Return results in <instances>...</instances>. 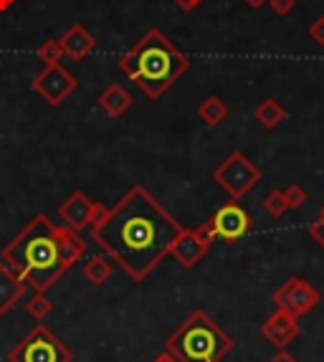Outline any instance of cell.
I'll list each match as a JSON object with an SVG mask.
<instances>
[{
    "mask_svg": "<svg viewBox=\"0 0 324 362\" xmlns=\"http://www.w3.org/2000/svg\"><path fill=\"white\" fill-rule=\"evenodd\" d=\"M59 248H61V259L66 264V269H71L86 251L84 238L79 235V230H71L69 226H59Z\"/></svg>",
    "mask_w": 324,
    "mask_h": 362,
    "instance_id": "16",
    "label": "cell"
},
{
    "mask_svg": "<svg viewBox=\"0 0 324 362\" xmlns=\"http://www.w3.org/2000/svg\"><path fill=\"white\" fill-rule=\"evenodd\" d=\"M269 6L277 16H289V13L294 11L296 0H269Z\"/></svg>",
    "mask_w": 324,
    "mask_h": 362,
    "instance_id": "24",
    "label": "cell"
},
{
    "mask_svg": "<svg viewBox=\"0 0 324 362\" xmlns=\"http://www.w3.org/2000/svg\"><path fill=\"white\" fill-rule=\"evenodd\" d=\"M91 211H94V200H89L84 193H71L59 206L61 221L71 230H81L91 226Z\"/></svg>",
    "mask_w": 324,
    "mask_h": 362,
    "instance_id": "12",
    "label": "cell"
},
{
    "mask_svg": "<svg viewBox=\"0 0 324 362\" xmlns=\"http://www.w3.org/2000/svg\"><path fill=\"white\" fill-rule=\"evenodd\" d=\"M319 216H322V218H324V208H322V213H319Z\"/></svg>",
    "mask_w": 324,
    "mask_h": 362,
    "instance_id": "33",
    "label": "cell"
},
{
    "mask_svg": "<svg viewBox=\"0 0 324 362\" xmlns=\"http://www.w3.org/2000/svg\"><path fill=\"white\" fill-rule=\"evenodd\" d=\"M198 230L205 238H210V241L223 238V241L233 243V241H241V238L251 230V216H248L238 203H226V206L218 208V211L213 213V218L205 221Z\"/></svg>",
    "mask_w": 324,
    "mask_h": 362,
    "instance_id": "7",
    "label": "cell"
},
{
    "mask_svg": "<svg viewBox=\"0 0 324 362\" xmlns=\"http://www.w3.org/2000/svg\"><path fill=\"white\" fill-rule=\"evenodd\" d=\"M269 362H299V360H296L294 355H289L287 350H282V352H279V355H274V357H271Z\"/></svg>",
    "mask_w": 324,
    "mask_h": 362,
    "instance_id": "29",
    "label": "cell"
},
{
    "mask_svg": "<svg viewBox=\"0 0 324 362\" xmlns=\"http://www.w3.org/2000/svg\"><path fill=\"white\" fill-rule=\"evenodd\" d=\"M183 226L144 187L127 190L107 218L91 226V241L120 264L132 281H144L170 256Z\"/></svg>",
    "mask_w": 324,
    "mask_h": 362,
    "instance_id": "1",
    "label": "cell"
},
{
    "mask_svg": "<svg viewBox=\"0 0 324 362\" xmlns=\"http://www.w3.org/2000/svg\"><path fill=\"white\" fill-rule=\"evenodd\" d=\"M299 329H301L299 317H294L291 312H284V309H277V312L261 325L264 339L274 344V347H279V350H284L287 344L294 342V339L299 337Z\"/></svg>",
    "mask_w": 324,
    "mask_h": 362,
    "instance_id": "11",
    "label": "cell"
},
{
    "mask_svg": "<svg viewBox=\"0 0 324 362\" xmlns=\"http://www.w3.org/2000/svg\"><path fill=\"white\" fill-rule=\"evenodd\" d=\"M3 264L23 279L33 294H46L69 272L59 248V226L46 216H36L6 248Z\"/></svg>",
    "mask_w": 324,
    "mask_h": 362,
    "instance_id": "2",
    "label": "cell"
},
{
    "mask_svg": "<svg viewBox=\"0 0 324 362\" xmlns=\"http://www.w3.org/2000/svg\"><path fill=\"white\" fill-rule=\"evenodd\" d=\"M200 3H203V0H175V6L180 8V11H185V13L195 11V8H198Z\"/></svg>",
    "mask_w": 324,
    "mask_h": 362,
    "instance_id": "28",
    "label": "cell"
},
{
    "mask_svg": "<svg viewBox=\"0 0 324 362\" xmlns=\"http://www.w3.org/2000/svg\"><path fill=\"white\" fill-rule=\"evenodd\" d=\"M25 281L13 272L11 266L0 261V317L16 309L25 296Z\"/></svg>",
    "mask_w": 324,
    "mask_h": 362,
    "instance_id": "13",
    "label": "cell"
},
{
    "mask_svg": "<svg viewBox=\"0 0 324 362\" xmlns=\"http://www.w3.org/2000/svg\"><path fill=\"white\" fill-rule=\"evenodd\" d=\"M112 272H115V266H112L109 256H91L84 264V269H81V274H84V279L91 286L107 284L109 279H112Z\"/></svg>",
    "mask_w": 324,
    "mask_h": 362,
    "instance_id": "17",
    "label": "cell"
},
{
    "mask_svg": "<svg viewBox=\"0 0 324 362\" xmlns=\"http://www.w3.org/2000/svg\"><path fill=\"white\" fill-rule=\"evenodd\" d=\"M264 211L269 213L271 218H282L284 213L289 211L287 200H284V190H271L264 198Z\"/></svg>",
    "mask_w": 324,
    "mask_h": 362,
    "instance_id": "21",
    "label": "cell"
},
{
    "mask_svg": "<svg viewBox=\"0 0 324 362\" xmlns=\"http://www.w3.org/2000/svg\"><path fill=\"white\" fill-rule=\"evenodd\" d=\"M109 213V208H104L102 203H94V211H91V226H96L99 221H104Z\"/></svg>",
    "mask_w": 324,
    "mask_h": 362,
    "instance_id": "27",
    "label": "cell"
},
{
    "mask_svg": "<svg viewBox=\"0 0 324 362\" xmlns=\"http://www.w3.org/2000/svg\"><path fill=\"white\" fill-rule=\"evenodd\" d=\"M319 299H322L319 291L301 276L287 279V281L274 291V304H277V309L291 312L294 317H304V314H309L319 304Z\"/></svg>",
    "mask_w": 324,
    "mask_h": 362,
    "instance_id": "8",
    "label": "cell"
},
{
    "mask_svg": "<svg viewBox=\"0 0 324 362\" xmlns=\"http://www.w3.org/2000/svg\"><path fill=\"white\" fill-rule=\"evenodd\" d=\"M233 347V337L203 309H195L165 342V350L180 362H221Z\"/></svg>",
    "mask_w": 324,
    "mask_h": 362,
    "instance_id": "4",
    "label": "cell"
},
{
    "mask_svg": "<svg viewBox=\"0 0 324 362\" xmlns=\"http://www.w3.org/2000/svg\"><path fill=\"white\" fill-rule=\"evenodd\" d=\"M246 3H248L251 8H261L264 3H269V0H246Z\"/></svg>",
    "mask_w": 324,
    "mask_h": 362,
    "instance_id": "32",
    "label": "cell"
},
{
    "mask_svg": "<svg viewBox=\"0 0 324 362\" xmlns=\"http://www.w3.org/2000/svg\"><path fill=\"white\" fill-rule=\"evenodd\" d=\"M99 109H104L109 117H122L127 112V109L132 107V94L125 89L122 84H109L107 89L99 94Z\"/></svg>",
    "mask_w": 324,
    "mask_h": 362,
    "instance_id": "15",
    "label": "cell"
},
{
    "mask_svg": "<svg viewBox=\"0 0 324 362\" xmlns=\"http://www.w3.org/2000/svg\"><path fill=\"white\" fill-rule=\"evenodd\" d=\"M198 117L208 124V127H216V124H221V122L228 117V104L223 102L221 97H216V94H210V97L198 107Z\"/></svg>",
    "mask_w": 324,
    "mask_h": 362,
    "instance_id": "19",
    "label": "cell"
},
{
    "mask_svg": "<svg viewBox=\"0 0 324 362\" xmlns=\"http://www.w3.org/2000/svg\"><path fill=\"white\" fill-rule=\"evenodd\" d=\"M253 119H256L261 127L274 129L287 119V109H284L277 99H264V102L253 109Z\"/></svg>",
    "mask_w": 324,
    "mask_h": 362,
    "instance_id": "18",
    "label": "cell"
},
{
    "mask_svg": "<svg viewBox=\"0 0 324 362\" xmlns=\"http://www.w3.org/2000/svg\"><path fill=\"white\" fill-rule=\"evenodd\" d=\"M309 235H312L314 241H317L319 246L324 248V218L322 216H319L317 221H314V223L309 226Z\"/></svg>",
    "mask_w": 324,
    "mask_h": 362,
    "instance_id": "26",
    "label": "cell"
},
{
    "mask_svg": "<svg viewBox=\"0 0 324 362\" xmlns=\"http://www.w3.org/2000/svg\"><path fill=\"white\" fill-rule=\"evenodd\" d=\"M8 362H74V352L43 322H38L8 352Z\"/></svg>",
    "mask_w": 324,
    "mask_h": 362,
    "instance_id": "5",
    "label": "cell"
},
{
    "mask_svg": "<svg viewBox=\"0 0 324 362\" xmlns=\"http://www.w3.org/2000/svg\"><path fill=\"white\" fill-rule=\"evenodd\" d=\"M210 238H205L198 228H183L180 235L175 238L170 256H173L183 269H195L200 261L205 259V254L210 251Z\"/></svg>",
    "mask_w": 324,
    "mask_h": 362,
    "instance_id": "10",
    "label": "cell"
},
{
    "mask_svg": "<svg viewBox=\"0 0 324 362\" xmlns=\"http://www.w3.org/2000/svg\"><path fill=\"white\" fill-rule=\"evenodd\" d=\"M213 180L226 190L233 200L246 198L253 187L261 182V170L251 163V157L243 152H231L216 168Z\"/></svg>",
    "mask_w": 324,
    "mask_h": 362,
    "instance_id": "6",
    "label": "cell"
},
{
    "mask_svg": "<svg viewBox=\"0 0 324 362\" xmlns=\"http://www.w3.org/2000/svg\"><path fill=\"white\" fill-rule=\"evenodd\" d=\"M61 56H64V49H61L59 41H46L41 49H38V59H41L46 66H54V64H59Z\"/></svg>",
    "mask_w": 324,
    "mask_h": 362,
    "instance_id": "22",
    "label": "cell"
},
{
    "mask_svg": "<svg viewBox=\"0 0 324 362\" xmlns=\"http://www.w3.org/2000/svg\"><path fill=\"white\" fill-rule=\"evenodd\" d=\"M76 89V78L61 66V64H54V66H46L33 81V91L51 107H59L61 102H66L69 94Z\"/></svg>",
    "mask_w": 324,
    "mask_h": 362,
    "instance_id": "9",
    "label": "cell"
},
{
    "mask_svg": "<svg viewBox=\"0 0 324 362\" xmlns=\"http://www.w3.org/2000/svg\"><path fill=\"white\" fill-rule=\"evenodd\" d=\"M59 43H61V49H64V54H66L69 59H74V61H81L84 56H89L91 51H94V46H96L94 36H91L89 30H86L81 23L71 25V28L61 36Z\"/></svg>",
    "mask_w": 324,
    "mask_h": 362,
    "instance_id": "14",
    "label": "cell"
},
{
    "mask_svg": "<svg viewBox=\"0 0 324 362\" xmlns=\"http://www.w3.org/2000/svg\"><path fill=\"white\" fill-rule=\"evenodd\" d=\"M190 69V59L173 46L162 30L150 28L120 59V71L150 99H160Z\"/></svg>",
    "mask_w": 324,
    "mask_h": 362,
    "instance_id": "3",
    "label": "cell"
},
{
    "mask_svg": "<svg viewBox=\"0 0 324 362\" xmlns=\"http://www.w3.org/2000/svg\"><path fill=\"white\" fill-rule=\"evenodd\" d=\"M306 190L301 185H296V182H291V185L284 190V200H287V206H289V211H296V208H301L306 203Z\"/></svg>",
    "mask_w": 324,
    "mask_h": 362,
    "instance_id": "23",
    "label": "cell"
},
{
    "mask_svg": "<svg viewBox=\"0 0 324 362\" xmlns=\"http://www.w3.org/2000/svg\"><path fill=\"white\" fill-rule=\"evenodd\" d=\"M309 38L319 46H324V16H319L312 25H309Z\"/></svg>",
    "mask_w": 324,
    "mask_h": 362,
    "instance_id": "25",
    "label": "cell"
},
{
    "mask_svg": "<svg viewBox=\"0 0 324 362\" xmlns=\"http://www.w3.org/2000/svg\"><path fill=\"white\" fill-rule=\"evenodd\" d=\"M152 362H180V360H178V357H175L173 352H168V350H165V352H160V355H157Z\"/></svg>",
    "mask_w": 324,
    "mask_h": 362,
    "instance_id": "30",
    "label": "cell"
},
{
    "mask_svg": "<svg viewBox=\"0 0 324 362\" xmlns=\"http://www.w3.org/2000/svg\"><path fill=\"white\" fill-rule=\"evenodd\" d=\"M13 3H16V0H0V13H6L8 8H13Z\"/></svg>",
    "mask_w": 324,
    "mask_h": 362,
    "instance_id": "31",
    "label": "cell"
},
{
    "mask_svg": "<svg viewBox=\"0 0 324 362\" xmlns=\"http://www.w3.org/2000/svg\"><path fill=\"white\" fill-rule=\"evenodd\" d=\"M25 312H28L36 322H43L48 314L54 312V302H51L46 294H33L28 299V304H25Z\"/></svg>",
    "mask_w": 324,
    "mask_h": 362,
    "instance_id": "20",
    "label": "cell"
}]
</instances>
